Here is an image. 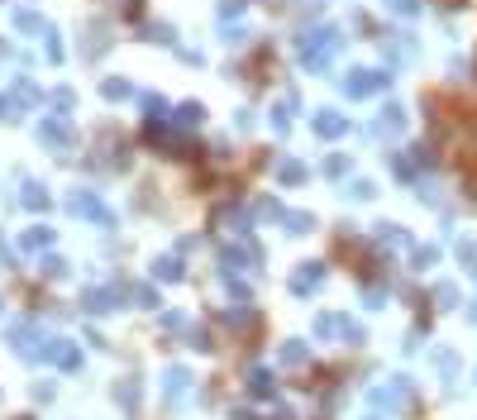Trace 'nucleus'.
I'll use <instances>...</instances> for the list:
<instances>
[{"label":"nucleus","instance_id":"1","mask_svg":"<svg viewBox=\"0 0 477 420\" xmlns=\"http://www.w3.org/2000/svg\"><path fill=\"white\" fill-rule=\"evenodd\" d=\"M372 401L377 406H397L401 411V406L411 401V377H392V387H377L372 392Z\"/></svg>","mask_w":477,"mask_h":420},{"label":"nucleus","instance_id":"2","mask_svg":"<svg viewBox=\"0 0 477 420\" xmlns=\"http://www.w3.org/2000/svg\"><path fill=\"white\" fill-rule=\"evenodd\" d=\"M377 86H387L382 72H353L349 77V96H367V91H377Z\"/></svg>","mask_w":477,"mask_h":420},{"label":"nucleus","instance_id":"3","mask_svg":"<svg viewBox=\"0 0 477 420\" xmlns=\"http://www.w3.org/2000/svg\"><path fill=\"white\" fill-rule=\"evenodd\" d=\"M320 277H325V268H320V263H305L301 273H296V282H291V291H301V296H305V291L320 287Z\"/></svg>","mask_w":477,"mask_h":420},{"label":"nucleus","instance_id":"4","mask_svg":"<svg viewBox=\"0 0 477 420\" xmlns=\"http://www.w3.org/2000/svg\"><path fill=\"white\" fill-rule=\"evenodd\" d=\"M344 330H349L344 315H315V335L320 340H334V335H344Z\"/></svg>","mask_w":477,"mask_h":420},{"label":"nucleus","instance_id":"5","mask_svg":"<svg viewBox=\"0 0 477 420\" xmlns=\"http://www.w3.org/2000/svg\"><path fill=\"white\" fill-rule=\"evenodd\" d=\"M48 354L58 358V368H67V372H72V368H81V354L72 349V344H63V340H58V344H48Z\"/></svg>","mask_w":477,"mask_h":420},{"label":"nucleus","instance_id":"6","mask_svg":"<svg viewBox=\"0 0 477 420\" xmlns=\"http://www.w3.org/2000/svg\"><path fill=\"white\" fill-rule=\"evenodd\" d=\"M434 368H439L444 382H454V377H458V354H454V349H439V354H434Z\"/></svg>","mask_w":477,"mask_h":420},{"label":"nucleus","instance_id":"7","mask_svg":"<svg viewBox=\"0 0 477 420\" xmlns=\"http://www.w3.org/2000/svg\"><path fill=\"white\" fill-rule=\"evenodd\" d=\"M248 392H253V397H272V372L268 368H248Z\"/></svg>","mask_w":477,"mask_h":420},{"label":"nucleus","instance_id":"8","mask_svg":"<svg viewBox=\"0 0 477 420\" xmlns=\"http://www.w3.org/2000/svg\"><path fill=\"white\" fill-rule=\"evenodd\" d=\"M282 363H286V368H301V363H305V344L301 340H286L282 344Z\"/></svg>","mask_w":477,"mask_h":420},{"label":"nucleus","instance_id":"9","mask_svg":"<svg viewBox=\"0 0 477 420\" xmlns=\"http://www.w3.org/2000/svg\"><path fill=\"white\" fill-rule=\"evenodd\" d=\"M187 382H191V372L187 368H167V397H182V392H187Z\"/></svg>","mask_w":477,"mask_h":420},{"label":"nucleus","instance_id":"10","mask_svg":"<svg viewBox=\"0 0 477 420\" xmlns=\"http://www.w3.org/2000/svg\"><path fill=\"white\" fill-rule=\"evenodd\" d=\"M315 130L325 134V139H334V134H344V120H339V115H334V110H325V115H320V120H315Z\"/></svg>","mask_w":477,"mask_h":420},{"label":"nucleus","instance_id":"11","mask_svg":"<svg viewBox=\"0 0 477 420\" xmlns=\"http://www.w3.org/2000/svg\"><path fill=\"white\" fill-rule=\"evenodd\" d=\"M115 397H120V406H139V382L129 377V382H120L115 387Z\"/></svg>","mask_w":477,"mask_h":420},{"label":"nucleus","instance_id":"12","mask_svg":"<svg viewBox=\"0 0 477 420\" xmlns=\"http://www.w3.org/2000/svg\"><path fill=\"white\" fill-rule=\"evenodd\" d=\"M110 291H91V296H86V310H95V315H105V310H110Z\"/></svg>","mask_w":477,"mask_h":420},{"label":"nucleus","instance_id":"13","mask_svg":"<svg viewBox=\"0 0 477 420\" xmlns=\"http://www.w3.org/2000/svg\"><path fill=\"white\" fill-rule=\"evenodd\" d=\"M434 301H439V310H449V306H458V291L449 287V282H439V287H434Z\"/></svg>","mask_w":477,"mask_h":420},{"label":"nucleus","instance_id":"14","mask_svg":"<svg viewBox=\"0 0 477 420\" xmlns=\"http://www.w3.org/2000/svg\"><path fill=\"white\" fill-rule=\"evenodd\" d=\"M458 258H463V268H468V273L477 277V243H463V248H458Z\"/></svg>","mask_w":477,"mask_h":420},{"label":"nucleus","instance_id":"15","mask_svg":"<svg viewBox=\"0 0 477 420\" xmlns=\"http://www.w3.org/2000/svg\"><path fill=\"white\" fill-rule=\"evenodd\" d=\"M286 225H291V234H305V229H310V215H286Z\"/></svg>","mask_w":477,"mask_h":420},{"label":"nucleus","instance_id":"16","mask_svg":"<svg viewBox=\"0 0 477 420\" xmlns=\"http://www.w3.org/2000/svg\"><path fill=\"white\" fill-rule=\"evenodd\" d=\"M434 258H439V248H420V253H415V268H429Z\"/></svg>","mask_w":477,"mask_h":420},{"label":"nucleus","instance_id":"17","mask_svg":"<svg viewBox=\"0 0 477 420\" xmlns=\"http://www.w3.org/2000/svg\"><path fill=\"white\" fill-rule=\"evenodd\" d=\"M468 320H473V325H477V301H473V306H468Z\"/></svg>","mask_w":477,"mask_h":420},{"label":"nucleus","instance_id":"18","mask_svg":"<svg viewBox=\"0 0 477 420\" xmlns=\"http://www.w3.org/2000/svg\"><path fill=\"white\" fill-rule=\"evenodd\" d=\"M363 420H377V416H363Z\"/></svg>","mask_w":477,"mask_h":420}]
</instances>
